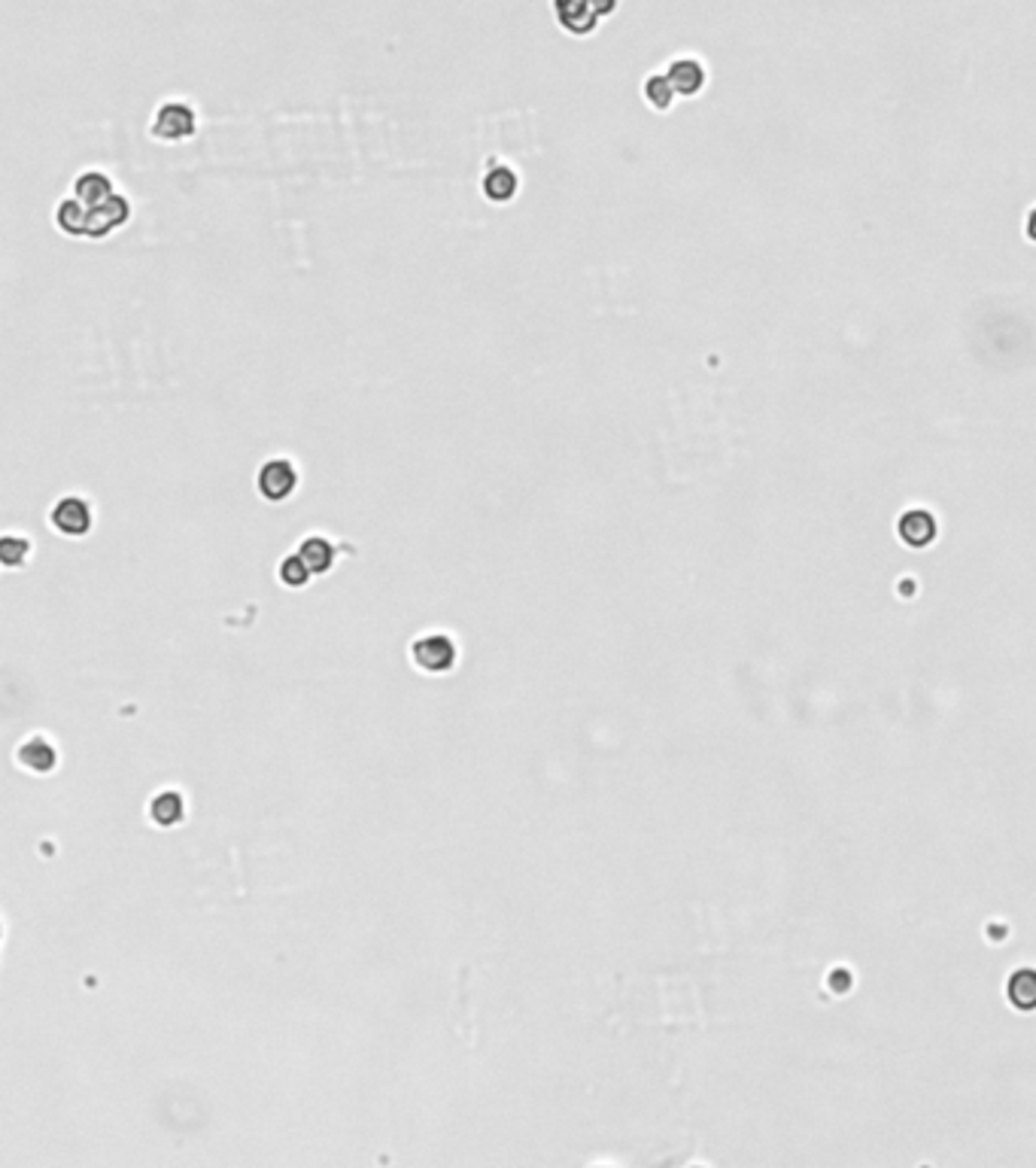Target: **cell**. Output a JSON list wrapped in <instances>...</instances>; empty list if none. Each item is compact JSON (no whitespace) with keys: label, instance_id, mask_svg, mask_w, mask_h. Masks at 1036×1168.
Instances as JSON below:
<instances>
[{"label":"cell","instance_id":"ba28073f","mask_svg":"<svg viewBox=\"0 0 1036 1168\" xmlns=\"http://www.w3.org/2000/svg\"><path fill=\"white\" fill-rule=\"evenodd\" d=\"M16 761H19L22 770L34 773V776H46V773H52L55 764H58V751H55V745H52L46 736H31V739H25V742L19 745Z\"/></svg>","mask_w":1036,"mask_h":1168},{"label":"cell","instance_id":"277c9868","mask_svg":"<svg viewBox=\"0 0 1036 1168\" xmlns=\"http://www.w3.org/2000/svg\"><path fill=\"white\" fill-rule=\"evenodd\" d=\"M49 523H52V530L58 536L83 539L95 527V511H92V505L83 496H61L52 505V511H49Z\"/></svg>","mask_w":1036,"mask_h":1168},{"label":"cell","instance_id":"7c38bea8","mask_svg":"<svg viewBox=\"0 0 1036 1168\" xmlns=\"http://www.w3.org/2000/svg\"><path fill=\"white\" fill-rule=\"evenodd\" d=\"M71 195H77L86 207H98L107 198H113L116 189H113V180L107 177L104 170H83L80 177L74 180V192Z\"/></svg>","mask_w":1036,"mask_h":1168},{"label":"cell","instance_id":"e0dca14e","mask_svg":"<svg viewBox=\"0 0 1036 1168\" xmlns=\"http://www.w3.org/2000/svg\"><path fill=\"white\" fill-rule=\"evenodd\" d=\"M31 557V542L25 536H16V533H7L4 542H0V560H4L7 569H19L25 566Z\"/></svg>","mask_w":1036,"mask_h":1168},{"label":"cell","instance_id":"6da1fadb","mask_svg":"<svg viewBox=\"0 0 1036 1168\" xmlns=\"http://www.w3.org/2000/svg\"><path fill=\"white\" fill-rule=\"evenodd\" d=\"M621 0H554L557 25L572 37H590L596 34L599 22L615 16Z\"/></svg>","mask_w":1036,"mask_h":1168},{"label":"cell","instance_id":"4fadbf2b","mask_svg":"<svg viewBox=\"0 0 1036 1168\" xmlns=\"http://www.w3.org/2000/svg\"><path fill=\"white\" fill-rule=\"evenodd\" d=\"M149 819L158 828H176L186 819V800H182L179 791H158L149 800Z\"/></svg>","mask_w":1036,"mask_h":1168},{"label":"cell","instance_id":"5b68a950","mask_svg":"<svg viewBox=\"0 0 1036 1168\" xmlns=\"http://www.w3.org/2000/svg\"><path fill=\"white\" fill-rule=\"evenodd\" d=\"M259 496L268 502H286L298 490V469L289 456H271L259 465L256 475Z\"/></svg>","mask_w":1036,"mask_h":1168},{"label":"cell","instance_id":"2e32d148","mask_svg":"<svg viewBox=\"0 0 1036 1168\" xmlns=\"http://www.w3.org/2000/svg\"><path fill=\"white\" fill-rule=\"evenodd\" d=\"M277 575H280V584L283 588H292V591H298V588H304V584L311 581V566L304 563V557L295 551V554H286L283 560H280V569H277Z\"/></svg>","mask_w":1036,"mask_h":1168},{"label":"cell","instance_id":"ac0fdd59","mask_svg":"<svg viewBox=\"0 0 1036 1168\" xmlns=\"http://www.w3.org/2000/svg\"><path fill=\"white\" fill-rule=\"evenodd\" d=\"M1009 999L1018 1008H1036V971H1018L1009 983Z\"/></svg>","mask_w":1036,"mask_h":1168},{"label":"cell","instance_id":"9a60e30c","mask_svg":"<svg viewBox=\"0 0 1036 1168\" xmlns=\"http://www.w3.org/2000/svg\"><path fill=\"white\" fill-rule=\"evenodd\" d=\"M642 95H645V104H648L650 110H656V113L672 110V104H675V98H678V92H675L672 80L665 77V71L648 74V80H645V86H642Z\"/></svg>","mask_w":1036,"mask_h":1168},{"label":"cell","instance_id":"8fae6325","mask_svg":"<svg viewBox=\"0 0 1036 1168\" xmlns=\"http://www.w3.org/2000/svg\"><path fill=\"white\" fill-rule=\"evenodd\" d=\"M55 225H58L61 235H68V238H86V231H89V207L77 195H68L65 201H58V207H55Z\"/></svg>","mask_w":1036,"mask_h":1168},{"label":"cell","instance_id":"5bb4252c","mask_svg":"<svg viewBox=\"0 0 1036 1168\" xmlns=\"http://www.w3.org/2000/svg\"><path fill=\"white\" fill-rule=\"evenodd\" d=\"M298 554L304 557V563L311 566L314 575H326L335 563H338V554H335V545L326 539V536H308L301 542Z\"/></svg>","mask_w":1036,"mask_h":1168},{"label":"cell","instance_id":"3957f363","mask_svg":"<svg viewBox=\"0 0 1036 1168\" xmlns=\"http://www.w3.org/2000/svg\"><path fill=\"white\" fill-rule=\"evenodd\" d=\"M410 661L429 676H444L456 667L459 649L447 633H422L410 642Z\"/></svg>","mask_w":1036,"mask_h":1168},{"label":"cell","instance_id":"52a82bcc","mask_svg":"<svg viewBox=\"0 0 1036 1168\" xmlns=\"http://www.w3.org/2000/svg\"><path fill=\"white\" fill-rule=\"evenodd\" d=\"M665 77L672 80L678 98H696V95H702V89L708 86V68H705L702 58H696V55H678V58H672V62H668V68H665Z\"/></svg>","mask_w":1036,"mask_h":1168},{"label":"cell","instance_id":"30bf717a","mask_svg":"<svg viewBox=\"0 0 1036 1168\" xmlns=\"http://www.w3.org/2000/svg\"><path fill=\"white\" fill-rule=\"evenodd\" d=\"M900 539L911 548H924L936 539V520L927 508H911L900 517Z\"/></svg>","mask_w":1036,"mask_h":1168},{"label":"cell","instance_id":"9c48e42d","mask_svg":"<svg viewBox=\"0 0 1036 1168\" xmlns=\"http://www.w3.org/2000/svg\"><path fill=\"white\" fill-rule=\"evenodd\" d=\"M517 189H520V177H517V170L508 167V164L490 167V170L483 173V180H480L483 198H486V201H493V204H508V201H514Z\"/></svg>","mask_w":1036,"mask_h":1168},{"label":"cell","instance_id":"8992f818","mask_svg":"<svg viewBox=\"0 0 1036 1168\" xmlns=\"http://www.w3.org/2000/svg\"><path fill=\"white\" fill-rule=\"evenodd\" d=\"M129 222H131V201L116 192L104 204L89 207V231H86V238L89 241H104L107 235H113L116 228L129 225Z\"/></svg>","mask_w":1036,"mask_h":1168},{"label":"cell","instance_id":"d6986e66","mask_svg":"<svg viewBox=\"0 0 1036 1168\" xmlns=\"http://www.w3.org/2000/svg\"><path fill=\"white\" fill-rule=\"evenodd\" d=\"M1024 231H1027V238H1030V241L1036 244V207H1033V210L1027 213V222H1024Z\"/></svg>","mask_w":1036,"mask_h":1168},{"label":"cell","instance_id":"7a4b0ae2","mask_svg":"<svg viewBox=\"0 0 1036 1168\" xmlns=\"http://www.w3.org/2000/svg\"><path fill=\"white\" fill-rule=\"evenodd\" d=\"M152 138L161 141V144H179V141H189L195 138L198 132V113L189 101L182 98H173V101H164L158 104L155 116H152V126H149Z\"/></svg>","mask_w":1036,"mask_h":1168}]
</instances>
